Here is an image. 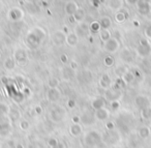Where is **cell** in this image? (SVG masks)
<instances>
[{"instance_id": "cell-16", "label": "cell", "mask_w": 151, "mask_h": 148, "mask_svg": "<svg viewBox=\"0 0 151 148\" xmlns=\"http://www.w3.org/2000/svg\"><path fill=\"white\" fill-rule=\"evenodd\" d=\"M109 115H110V112L105 108L96 111V113H95V117H96V119H99V120H101V121L107 120V119L109 118Z\"/></svg>"}, {"instance_id": "cell-39", "label": "cell", "mask_w": 151, "mask_h": 148, "mask_svg": "<svg viewBox=\"0 0 151 148\" xmlns=\"http://www.w3.org/2000/svg\"><path fill=\"white\" fill-rule=\"evenodd\" d=\"M67 106H68L69 108H75L76 102L73 100H67Z\"/></svg>"}, {"instance_id": "cell-7", "label": "cell", "mask_w": 151, "mask_h": 148, "mask_svg": "<svg viewBox=\"0 0 151 148\" xmlns=\"http://www.w3.org/2000/svg\"><path fill=\"white\" fill-rule=\"evenodd\" d=\"M89 31H90V29H89V25L87 23H85V22H83V23H80L78 25V27H77V29H76V34H77V36H86L87 34L89 33Z\"/></svg>"}, {"instance_id": "cell-20", "label": "cell", "mask_w": 151, "mask_h": 148, "mask_svg": "<svg viewBox=\"0 0 151 148\" xmlns=\"http://www.w3.org/2000/svg\"><path fill=\"white\" fill-rule=\"evenodd\" d=\"M12 126L9 122H1L0 123V135L1 136H7L11 133Z\"/></svg>"}, {"instance_id": "cell-31", "label": "cell", "mask_w": 151, "mask_h": 148, "mask_svg": "<svg viewBox=\"0 0 151 148\" xmlns=\"http://www.w3.org/2000/svg\"><path fill=\"white\" fill-rule=\"evenodd\" d=\"M49 86H50V88H57L59 85V81L57 79H55V78H52V79L49 80Z\"/></svg>"}, {"instance_id": "cell-28", "label": "cell", "mask_w": 151, "mask_h": 148, "mask_svg": "<svg viewBox=\"0 0 151 148\" xmlns=\"http://www.w3.org/2000/svg\"><path fill=\"white\" fill-rule=\"evenodd\" d=\"M89 29H90V31L93 32V33L99 32L101 31V26H99V22H92V24L89 26Z\"/></svg>"}, {"instance_id": "cell-33", "label": "cell", "mask_w": 151, "mask_h": 148, "mask_svg": "<svg viewBox=\"0 0 151 148\" xmlns=\"http://www.w3.org/2000/svg\"><path fill=\"white\" fill-rule=\"evenodd\" d=\"M114 63V59L113 57L111 56H107L105 58V64L107 65V66H111V65H113Z\"/></svg>"}, {"instance_id": "cell-34", "label": "cell", "mask_w": 151, "mask_h": 148, "mask_svg": "<svg viewBox=\"0 0 151 148\" xmlns=\"http://www.w3.org/2000/svg\"><path fill=\"white\" fill-rule=\"evenodd\" d=\"M58 143H59V141L56 138H51V139L49 140V145H50L51 147H55Z\"/></svg>"}, {"instance_id": "cell-30", "label": "cell", "mask_w": 151, "mask_h": 148, "mask_svg": "<svg viewBox=\"0 0 151 148\" xmlns=\"http://www.w3.org/2000/svg\"><path fill=\"white\" fill-rule=\"evenodd\" d=\"M142 117L144 119H149L151 117V108H146L142 110Z\"/></svg>"}, {"instance_id": "cell-45", "label": "cell", "mask_w": 151, "mask_h": 148, "mask_svg": "<svg viewBox=\"0 0 151 148\" xmlns=\"http://www.w3.org/2000/svg\"><path fill=\"white\" fill-rule=\"evenodd\" d=\"M16 148H24V147L22 144H17V145H16Z\"/></svg>"}, {"instance_id": "cell-3", "label": "cell", "mask_w": 151, "mask_h": 148, "mask_svg": "<svg viewBox=\"0 0 151 148\" xmlns=\"http://www.w3.org/2000/svg\"><path fill=\"white\" fill-rule=\"evenodd\" d=\"M119 42L117 40V38H110L108 42L105 43L104 47H105V50L109 53H115L116 51L119 49Z\"/></svg>"}, {"instance_id": "cell-43", "label": "cell", "mask_w": 151, "mask_h": 148, "mask_svg": "<svg viewBox=\"0 0 151 148\" xmlns=\"http://www.w3.org/2000/svg\"><path fill=\"white\" fill-rule=\"evenodd\" d=\"M52 148H65V146H64V144H63L62 142H59V143L57 144L55 147H52Z\"/></svg>"}, {"instance_id": "cell-10", "label": "cell", "mask_w": 151, "mask_h": 148, "mask_svg": "<svg viewBox=\"0 0 151 148\" xmlns=\"http://www.w3.org/2000/svg\"><path fill=\"white\" fill-rule=\"evenodd\" d=\"M80 9L78 5V3L75 2V1H69V2L66 3V5H65V12H66L67 15L69 16H73L76 14V12L78 11V9Z\"/></svg>"}, {"instance_id": "cell-41", "label": "cell", "mask_w": 151, "mask_h": 148, "mask_svg": "<svg viewBox=\"0 0 151 148\" xmlns=\"http://www.w3.org/2000/svg\"><path fill=\"white\" fill-rule=\"evenodd\" d=\"M42 111V107H40V106H36L35 108H34V112L37 113V114H40Z\"/></svg>"}, {"instance_id": "cell-15", "label": "cell", "mask_w": 151, "mask_h": 148, "mask_svg": "<svg viewBox=\"0 0 151 148\" xmlns=\"http://www.w3.org/2000/svg\"><path fill=\"white\" fill-rule=\"evenodd\" d=\"M99 85L104 89H109L110 85H111V79H110V76L108 74H104L101 76V80H99Z\"/></svg>"}, {"instance_id": "cell-18", "label": "cell", "mask_w": 151, "mask_h": 148, "mask_svg": "<svg viewBox=\"0 0 151 148\" xmlns=\"http://www.w3.org/2000/svg\"><path fill=\"white\" fill-rule=\"evenodd\" d=\"M99 23V26H101V30H108L110 27H111L112 22L109 17H103V18H101Z\"/></svg>"}, {"instance_id": "cell-12", "label": "cell", "mask_w": 151, "mask_h": 148, "mask_svg": "<svg viewBox=\"0 0 151 148\" xmlns=\"http://www.w3.org/2000/svg\"><path fill=\"white\" fill-rule=\"evenodd\" d=\"M137 7H138V11L140 12L142 15H147V14L150 12V5L146 1H137Z\"/></svg>"}, {"instance_id": "cell-29", "label": "cell", "mask_w": 151, "mask_h": 148, "mask_svg": "<svg viewBox=\"0 0 151 148\" xmlns=\"http://www.w3.org/2000/svg\"><path fill=\"white\" fill-rule=\"evenodd\" d=\"M122 80H123L124 83H129V82H132V80H134V75H132V73H130V71H126L123 75V79Z\"/></svg>"}, {"instance_id": "cell-6", "label": "cell", "mask_w": 151, "mask_h": 148, "mask_svg": "<svg viewBox=\"0 0 151 148\" xmlns=\"http://www.w3.org/2000/svg\"><path fill=\"white\" fill-rule=\"evenodd\" d=\"M134 103H136L137 107H139L141 110H143V109H146V108H149V107H150V102H149L148 98H147L146 96H144V95L137 96L136 100H134Z\"/></svg>"}, {"instance_id": "cell-8", "label": "cell", "mask_w": 151, "mask_h": 148, "mask_svg": "<svg viewBox=\"0 0 151 148\" xmlns=\"http://www.w3.org/2000/svg\"><path fill=\"white\" fill-rule=\"evenodd\" d=\"M15 57H16V60L17 62L19 63L20 65H25L27 63V55H26V52L22 49L18 50L15 54Z\"/></svg>"}, {"instance_id": "cell-11", "label": "cell", "mask_w": 151, "mask_h": 148, "mask_svg": "<svg viewBox=\"0 0 151 148\" xmlns=\"http://www.w3.org/2000/svg\"><path fill=\"white\" fill-rule=\"evenodd\" d=\"M121 93L119 91H117L116 89H108L106 91V98L110 102H116L118 98L120 97Z\"/></svg>"}, {"instance_id": "cell-42", "label": "cell", "mask_w": 151, "mask_h": 148, "mask_svg": "<svg viewBox=\"0 0 151 148\" xmlns=\"http://www.w3.org/2000/svg\"><path fill=\"white\" fill-rule=\"evenodd\" d=\"M70 67L71 69H76L77 67H78V64H77V62L76 61H71L70 62Z\"/></svg>"}, {"instance_id": "cell-25", "label": "cell", "mask_w": 151, "mask_h": 148, "mask_svg": "<svg viewBox=\"0 0 151 148\" xmlns=\"http://www.w3.org/2000/svg\"><path fill=\"white\" fill-rule=\"evenodd\" d=\"M139 135L142 139H147V138L150 136V129L148 127L144 126V127H141L140 131H139Z\"/></svg>"}, {"instance_id": "cell-38", "label": "cell", "mask_w": 151, "mask_h": 148, "mask_svg": "<svg viewBox=\"0 0 151 148\" xmlns=\"http://www.w3.org/2000/svg\"><path fill=\"white\" fill-rule=\"evenodd\" d=\"M71 120H73V124H79V122L81 121V118H80V116H73Z\"/></svg>"}, {"instance_id": "cell-22", "label": "cell", "mask_w": 151, "mask_h": 148, "mask_svg": "<svg viewBox=\"0 0 151 148\" xmlns=\"http://www.w3.org/2000/svg\"><path fill=\"white\" fill-rule=\"evenodd\" d=\"M9 116L12 121H18V119H20V117H21V114H20V111L17 109H12V110H9Z\"/></svg>"}, {"instance_id": "cell-26", "label": "cell", "mask_w": 151, "mask_h": 148, "mask_svg": "<svg viewBox=\"0 0 151 148\" xmlns=\"http://www.w3.org/2000/svg\"><path fill=\"white\" fill-rule=\"evenodd\" d=\"M126 19V15L122 12H118V13L115 14V21L117 23H123Z\"/></svg>"}, {"instance_id": "cell-24", "label": "cell", "mask_w": 151, "mask_h": 148, "mask_svg": "<svg viewBox=\"0 0 151 148\" xmlns=\"http://www.w3.org/2000/svg\"><path fill=\"white\" fill-rule=\"evenodd\" d=\"M99 36H101V40L103 42H108V40H110V38H111V32L109 31V30H101L99 31Z\"/></svg>"}, {"instance_id": "cell-21", "label": "cell", "mask_w": 151, "mask_h": 148, "mask_svg": "<svg viewBox=\"0 0 151 148\" xmlns=\"http://www.w3.org/2000/svg\"><path fill=\"white\" fill-rule=\"evenodd\" d=\"M108 4H109V7L111 9H113V11H117V9H119L122 7L123 1H120V0L116 1V0H113V1H109Z\"/></svg>"}, {"instance_id": "cell-19", "label": "cell", "mask_w": 151, "mask_h": 148, "mask_svg": "<svg viewBox=\"0 0 151 148\" xmlns=\"http://www.w3.org/2000/svg\"><path fill=\"white\" fill-rule=\"evenodd\" d=\"M85 11L83 9H79L78 11L76 12V14L73 16V20H75V22H78V23H83V21H84L85 19Z\"/></svg>"}, {"instance_id": "cell-9", "label": "cell", "mask_w": 151, "mask_h": 148, "mask_svg": "<svg viewBox=\"0 0 151 148\" xmlns=\"http://www.w3.org/2000/svg\"><path fill=\"white\" fill-rule=\"evenodd\" d=\"M80 118H81V121H82L85 125H90L94 122V115H93L90 111L84 112Z\"/></svg>"}, {"instance_id": "cell-46", "label": "cell", "mask_w": 151, "mask_h": 148, "mask_svg": "<svg viewBox=\"0 0 151 148\" xmlns=\"http://www.w3.org/2000/svg\"><path fill=\"white\" fill-rule=\"evenodd\" d=\"M2 115H3V113H2V112H1V111H0V117L2 116Z\"/></svg>"}, {"instance_id": "cell-32", "label": "cell", "mask_w": 151, "mask_h": 148, "mask_svg": "<svg viewBox=\"0 0 151 148\" xmlns=\"http://www.w3.org/2000/svg\"><path fill=\"white\" fill-rule=\"evenodd\" d=\"M20 129H23V131H26V129H29V122L27 120H22L20 122Z\"/></svg>"}, {"instance_id": "cell-36", "label": "cell", "mask_w": 151, "mask_h": 148, "mask_svg": "<svg viewBox=\"0 0 151 148\" xmlns=\"http://www.w3.org/2000/svg\"><path fill=\"white\" fill-rule=\"evenodd\" d=\"M111 107L113 110H117L118 108L120 107V103L118 102V100H116V102H112L111 103Z\"/></svg>"}, {"instance_id": "cell-35", "label": "cell", "mask_w": 151, "mask_h": 148, "mask_svg": "<svg viewBox=\"0 0 151 148\" xmlns=\"http://www.w3.org/2000/svg\"><path fill=\"white\" fill-rule=\"evenodd\" d=\"M0 111H1L3 114H6L7 112H9V109L6 105H0Z\"/></svg>"}, {"instance_id": "cell-2", "label": "cell", "mask_w": 151, "mask_h": 148, "mask_svg": "<svg viewBox=\"0 0 151 148\" xmlns=\"http://www.w3.org/2000/svg\"><path fill=\"white\" fill-rule=\"evenodd\" d=\"M64 116H65V111L61 107H56L50 113V118L54 122H60V121H62Z\"/></svg>"}, {"instance_id": "cell-44", "label": "cell", "mask_w": 151, "mask_h": 148, "mask_svg": "<svg viewBox=\"0 0 151 148\" xmlns=\"http://www.w3.org/2000/svg\"><path fill=\"white\" fill-rule=\"evenodd\" d=\"M60 60H61V62H62V63H65L67 61V56H66V55H62V56L60 57Z\"/></svg>"}, {"instance_id": "cell-13", "label": "cell", "mask_w": 151, "mask_h": 148, "mask_svg": "<svg viewBox=\"0 0 151 148\" xmlns=\"http://www.w3.org/2000/svg\"><path fill=\"white\" fill-rule=\"evenodd\" d=\"M105 104H106L105 100H104L103 97H101V96L94 98V100H92V103H91V105H92V108L94 109V110H96V111L105 108Z\"/></svg>"}, {"instance_id": "cell-1", "label": "cell", "mask_w": 151, "mask_h": 148, "mask_svg": "<svg viewBox=\"0 0 151 148\" xmlns=\"http://www.w3.org/2000/svg\"><path fill=\"white\" fill-rule=\"evenodd\" d=\"M101 141V137L97 131H89L86 136H85V139L84 142L87 146L89 147H92V146H95Z\"/></svg>"}, {"instance_id": "cell-37", "label": "cell", "mask_w": 151, "mask_h": 148, "mask_svg": "<svg viewBox=\"0 0 151 148\" xmlns=\"http://www.w3.org/2000/svg\"><path fill=\"white\" fill-rule=\"evenodd\" d=\"M145 34H146L147 38H151V25L146 28V30H145Z\"/></svg>"}, {"instance_id": "cell-17", "label": "cell", "mask_w": 151, "mask_h": 148, "mask_svg": "<svg viewBox=\"0 0 151 148\" xmlns=\"http://www.w3.org/2000/svg\"><path fill=\"white\" fill-rule=\"evenodd\" d=\"M66 44L68 45L69 47H75L76 45L78 44V36H77V34L73 33V32H71V33H68L66 36Z\"/></svg>"}, {"instance_id": "cell-23", "label": "cell", "mask_w": 151, "mask_h": 148, "mask_svg": "<svg viewBox=\"0 0 151 148\" xmlns=\"http://www.w3.org/2000/svg\"><path fill=\"white\" fill-rule=\"evenodd\" d=\"M69 129L73 136H80L82 134V126L80 124H73Z\"/></svg>"}, {"instance_id": "cell-40", "label": "cell", "mask_w": 151, "mask_h": 148, "mask_svg": "<svg viewBox=\"0 0 151 148\" xmlns=\"http://www.w3.org/2000/svg\"><path fill=\"white\" fill-rule=\"evenodd\" d=\"M107 129H110V131H112V129H114V123L113 122H111V121H108L107 122Z\"/></svg>"}, {"instance_id": "cell-4", "label": "cell", "mask_w": 151, "mask_h": 148, "mask_svg": "<svg viewBox=\"0 0 151 148\" xmlns=\"http://www.w3.org/2000/svg\"><path fill=\"white\" fill-rule=\"evenodd\" d=\"M150 52H151V47H150V45L148 44V42H147L146 40H141V45L138 48V54L142 57H145Z\"/></svg>"}, {"instance_id": "cell-5", "label": "cell", "mask_w": 151, "mask_h": 148, "mask_svg": "<svg viewBox=\"0 0 151 148\" xmlns=\"http://www.w3.org/2000/svg\"><path fill=\"white\" fill-rule=\"evenodd\" d=\"M47 97L51 103H56L60 100V91L58 88H50L47 92Z\"/></svg>"}, {"instance_id": "cell-27", "label": "cell", "mask_w": 151, "mask_h": 148, "mask_svg": "<svg viewBox=\"0 0 151 148\" xmlns=\"http://www.w3.org/2000/svg\"><path fill=\"white\" fill-rule=\"evenodd\" d=\"M15 66H16V63L12 58H7L6 60H5L4 67L6 69H15Z\"/></svg>"}, {"instance_id": "cell-14", "label": "cell", "mask_w": 151, "mask_h": 148, "mask_svg": "<svg viewBox=\"0 0 151 148\" xmlns=\"http://www.w3.org/2000/svg\"><path fill=\"white\" fill-rule=\"evenodd\" d=\"M53 40L56 45H62L63 43L66 40V35H65L63 32L61 31H57L54 33L53 35Z\"/></svg>"}]
</instances>
